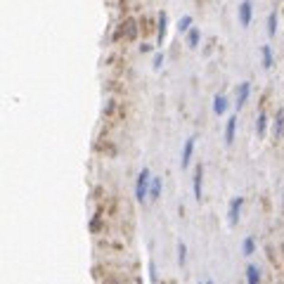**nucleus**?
<instances>
[{"mask_svg":"<svg viewBox=\"0 0 284 284\" xmlns=\"http://www.w3.org/2000/svg\"><path fill=\"white\" fill-rule=\"evenodd\" d=\"M204 284H213V280H208V282H204Z\"/></svg>","mask_w":284,"mask_h":284,"instance_id":"obj_22","label":"nucleus"},{"mask_svg":"<svg viewBox=\"0 0 284 284\" xmlns=\"http://www.w3.org/2000/svg\"><path fill=\"white\" fill-rule=\"evenodd\" d=\"M150 280H152V282H154V284L159 282V272H156V263H152V266H150Z\"/></svg>","mask_w":284,"mask_h":284,"instance_id":"obj_20","label":"nucleus"},{"mask_svg":"<svg viewBox=\"0 0 284 284\" xmlns=\"http://www.w3.org/2000/svg\"><path fill=\"white\" fill-rule=\"evenodd\" d=\"M248 92H251V83H248V80L240 83V88H237V109H242V106L246 104Z\"/></svg>","mask_w":284,"mask_h":284,"instance_id":"obj_5","label":"nucleus"},{"mask_svg":"<svg viewBox=\"0 0 284 284\" xmlns=\"http://www.w3.org/2000/svg\"><path fill=\"white\" fill-rule=\"evenodd\" d=\"M260 54H263V69H270V66H272V48H270V45H263V48H260Z\"/></svg>","mask_w":284,"mask_h":284,"instance_id":"obj_12","label":"nucleus"},{"mask_svg":"<svg viewBox=\"0 0 284 284\" xmlns=\"http://www.w3.org/2000/svg\"><path fill=\"white\" fill-rule=\"evenodd\" d=\"M199 40H202V31L196 26H192L190 31H187V45L194 50V48H199Z\"/></svg>","mask_w":284,"mask_h":284,"instance_id":"obj_8","label":"nucleus"},{"mask_svg":"<svg viewBox=\"0 0 284 284\" xmlns=\"http://www.w3.org/2000/svg\"><path fill=\"white\" fill-rule=\"evenodd\" d=\"M254 251H256V242H254V237H246L244 244H242V254L248 256V254H254Z\"/></svg>","mask_w":284,"mask_h":284,"instance_id":"obj_16","label":"nucleus"},{"mask_svg":"<svg viewBox=\"0 0 284 284\" xmlns=\"http://www.w3.org/2000/svg\"><path fill=\"white\" fill-rule=\"evenodd\" d=\"M234 130H237V116L232 114L225 124V144H232L234 142Z\"/></svg>","mask_w":284,"mask_h":284,"instance_id":"obj_6","label":"nucleus"},{"mask_svg":"<svg viewBox=\"0 0 284 284\" xmlns=\"http://www.w3.org/2000/svg\"><path fill=\"white\" fill-rule=\"evenodd\" d=\"M242 206H244V196H234L230 208H228V220H230V225H237V222H240Z\"/></svg>","mask_w":284,"mask_h":284,"instance_id":"obj_3","label":"nucleus"},{"mask_svg":"<svg viewBox=\"0 0 284 284\" xmlns=\"http://www.w3.org/2000/svg\"><path fill=\"white\" fill-rule=\"evenodd\" d=\"M266 124H268V116L258 114V121H256V133L258 135H266Z\"/></svg>","mask_w":284,"mask_h":284,"instance_id":"obj_19","label":"nucleus"},{"mask_svg":"<svg viewBox=\"0 0 284 284\" xmlns=\"http://www.w3.org/2000/svg\"><path fill=\"white\" fill-rule=\"evenodd\" d=\"M164 34H166V12H159V34H156V45L164 43Z\"/></svg>","mask_w":284,"mask_h":284,"instance_id":"obj_13","label":"nucleus"},{"mask_svg":"<svg viewBox=\"0 0 284 284\" xmlns=\"http://www.w3.org/2000/svg\"><path fill=\"white\" fill-rule=\"evenodd\" d=\"M225 109H228V98H225V95H216V98H213V112L218 116H222Z\"/></svg>","mask_w":284,"mask_h":284,"instance_id":"obj_9","label":"nucleus"},{"mask_svg":"<svg viewBox=\"0 0 284 284\" xmlns=\"http://www.w3.org/2000/svg\"><path fill=\"white\" fill-rule=\"evenodd\" d=\"M237 17H240L242 26H248V24H251V19H254V2H251V0H242Z\"/></svg>","mask_w":284,"mask_h":284,"instance_id":"obj_2","label":"nucleus"},{"mask_svg":"<svg viewBox=\"0 0 284 284\" xmlns=\"http://www.w3.org/2000/svg\"><path fill=\"white\" fill-rule=\"evenodd\" d=\"M277 34V10L270 12V17H268V36H275Z\"/></svg>","mask_w":284,"mask_h":284,"instance_id":"obj_15","label":"nucleus"},{"mask_svg":"<svg viewBox=\"0 0 284 284\" xmlns=\"http://www.w3.org/2000/svg\"><path fill=\"white\" fill-rule=\"evenodd\" d=\"M150 185H152V178H150V168H142L140 176H138V182H135V196L138 202H144L147 199V192H150Z\"/></svg>","mask_w":284,"mask_h":284,"instance_id":"obj_1","label":"nucleus"},{"mask_svg":"<svg viewBox=\"0 0 284 284\" xmlns=\"http://www.w3.org/2000/svg\"><path fill=\"white\" fill-rule=\"evenodd\" d=\"M246 284H260V270L256 266H246Z\"/></svg>","mask_w":284,"mask_h":284,"instance_id":"obj_11","label":"nucleus"},{"mask_svg":"<svg viewBox=\"0 0 284 284\" xmlns=\"http://www.w3.org/2000/svg\"><path fill=\"white\" fill-rule=\"evenodd\" d=\"M192 28V17L190 14H185V17H180V22H178V31H182V34H187Z\"/></svg>","mask_w":284,"mask_h":284,"instance_id":"obj_17","label":"nucleus"},{"mask_svg":"<svg viewBox=\"0 0 284 284\" xmlns=\"http://www.w3.org/2000/svg\"><path fill=\"white\" fill-rule=\"evenodd\" d=\"M161 187H164L161 178H159V176H154V178H152V185H150V196L154 199V202H156V199L161 196Z\"/></svg>","mask_w":284,"mask_h":284,"instance_id":"obj_10","label":"nucleus"},{"mask_svg":"<svg viewBox=\"0 0 284 284\" xmlns=\"http://www.w3.org/2000/svg\"><path fill=\"white\" fill-rule=\"evenodd\" d=\"M284 135V112H277L275 116V138H282Z\"/></svg>","mask_w":284,"mask_h":284,"instance_id":"obj_14","label":"nucleus"},{"mask_svg":"<svg viewBox=\"0 0 284 284\" xmlns=\"http://www.w3.org/2000/svg\"><path fill=\"white\" fill-rule=\"evenodd\" d=\"M202 182H204V166H196L194 170V199L202 202Z\"/></svg>","mask_w":284,"mask_h":284,"instance_id":"obj_7","label":"nucleus"},{"mask_svg":"<svg viewBox=\"0 0 284 284\" xmlns=\"http://www.w3.org/2000/svg\"><path fill=\"white\" fill-rule=\"evenodd\" d=\"M194 144H196V138H194V135L185 140V147H182V159H180V166H182V168H187V166H190V159H192Z\"/></svg>","mask_w":284,"mask_h":284,"instance_id":"obj_4","label":"nucleus"},{"mask_svg":"<svg viewBox=\"0 0 284 284\" xmlns=\"http://www.w3.org/2000/svg\"><path fill=\"white\" fill-rule=\"evenodd\" d=\"M161 64H164V54H156L154 62H152V66H154V69H161Z\"/></svg>","mask_w":284,"mask_h":284,"instance_id":"obj_21","label":"nucleus"},{"mask_svg":"<svg viewBox=\"0 0 284 284\" xmlns=\"http://www.w3.org/2000/svg\"><path fill=\"white\" fill-rule=\"evenodd\" d=\"M178 263H180V266H185L187 263V244L185 242L178 244Z\"/></svg>","mask_w":284,"mask_h":284,"instance_id":"obj_18","label":"nucleus"}]
</instances>
